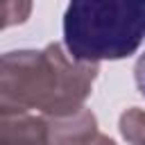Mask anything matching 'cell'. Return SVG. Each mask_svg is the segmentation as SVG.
Instances as JSON below:
<instances>
[{
	"instance_id": "cell-1",
	"label": "cell",
	"mask_w": 145,
	"mask_h": 145,
	"mask_svg": "<svg viewBox=\"0 0 145 145\" xmlns=\"http://www.w3.org/2000/svg\"><path fill=\"white\" fill-rule=\"evenodd\" d=\"M100 68L75 61L61 45L43 50L5 52L0 61V109L2 113H32L68 118L79 113L93 91Z\"/></svg>"
},
{
	"instance_id": "cell-2",
	"label": "cell",
	"mask_w": 145,
	"mask_h": 145,
	"mask_svg": "<svg viewBox=\"0 0 145 145\" xmlns=\"http://www.w3.org/2000/svg\"><path fill=\"white\" fill-rule=\"evenodd\" d=\"M143 41L145 2H70L63 11V45L75 61H118Z\"/></svg>"
},
{
	"instance_id": "cell-3",
	"label": "cell",
	"mask_w": 145,
	"mask_h": 145,
	"mask_svg": "<svg viewBox=\"0 0 145 145\" xmlns=\"http://www.w3.org/2000/svg\"><path fill=\"white\" fill-rule=\"evenodd\" d=\"M97 131L91 109L68 118L34 113H2V145H66Z\"/></svg>"
},
{
	"instance_id": "cell-4",
	"label": "cell",
	"mask_w": 145,
	"mask_h": 145,
	"mask_svg": "<svg viewBox=\"0 0 145 145\" xmlns=\"http://www.w3.org/2000/svg\"><path fill=\"white\" fill-rule=\"evenodd\" d=\"M120 134L129 145H145V111L138 106H131L122 111L118 120Z\"/></svg>"
},
{
	"instance_id": "cell-5",
	"label": "cell",
	"mask_w": 145,
	"mask_h": 145,
	"mask_svg": "<svg viewBox=\"0 0 145 145\" xmlns=\"http://www.w3.org/2000/svg\"><path fill=\"white\" fill-rule=\"evenodd\" d=\"M66 145H116V143H113L109 136H104V134L95 131V134H91V136H84V138L70 140V143H66Z\"/></svg>"
},
{
	"instance_id": "cell-6",
	"label": "cell",
	"mask_w": 145,
	"mask_h": 145,
	"mask_svg": "<svg viewBox=\"0 0 145 145\" xmlns=\"http://www.w3.org/2000/svg\"><path fill=\"white\" fill-rule=\"evenodd\" d=\"M134 79H136L138 93L145 97V52L138 57V61H136V66H134Z\"/></svg>"
}]
</instances>
